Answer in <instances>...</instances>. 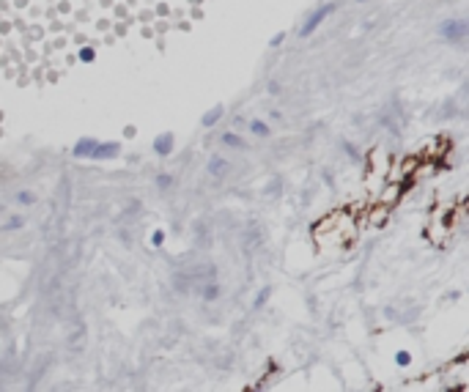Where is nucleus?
<instances>
[{
    "label": "nucleus",
    "instance_id": "5",
    "mask_svg": "<svg viewBox=\"0 0 469 392\" xmlns=\"http://www.w3.org/2000/svg\"><path fill=\"white\" fill-rule=\"evenodd\" d=\"M203 293H206V299H214V297H217V293H220V291H217V285H211V288H206V291H203Z\"/></svg>",
    "mask_w": 469,
    "mask_h": 392
},
{
    "label": "nucleus",
    "instance_id": "3",
    "mask_svg": "<svg viewBox=\"0 0 469 392\" xmlns=\"http://www.w3.org/2000/svg\"><path fill=\"white\" fill-rule=\"evenodd\" d=\"M269 293H272V291H269V288H264V291L258 293V297H256V307H264V302L269 299Z\"/></svg>",
    "mask_w": 469,
    "mask_h": 392
},
{
    "label": "nucleus",
    "instance_id": "6",
    "mask_svg": "<svg viewBox=\"0 0 469 392\" xmlns=\"http://www.w3.org/2000/svg\"><path fill=\"white\" fill-rule=\"evenodd\" d=\"M19 203H33V195L30 192H19Z\"/></svg>",
    "mask_w": 469,
    "mask_h": 392
},
{
    "label": "nucleus",
    "instance_id": "1",
    "mask_svg": "<svg viewBox=\"0 0 469 392\" xmlns=\"http://www.w3.org/2000/svg\"><path fill=\"white\" fill-rule=\"evenodd\" d=\"M211 0H0V71L55 85L118 47L165 44L206 17Z\"/></svg>",
    "mask_w": 469,
    "mask_h": 392
},
{
    "label": "nucleus",
    "instance_id": "4",
    "mask_svg": "<svg viewBox=\"0 0 469 392\" xmlns=\"http://www.w3.org/2000/svg\"><path fill=\"white\" fill-rule=\"evenodd\" d=\"M222 167H225V162H222V159H211V173H220Z\"/></svg>",
    "mask_w": 469,
    "mask_h": 392
},
{
    "label": "nucleus",
    "instance_id": "2",
    "mask_svg": "<svg viewBox=\"0 0 469 392\" xmlns=\"http://www.w3.org/2000/svg\"><path fill=\"white\" fill-rule=\"evenodd\" d=\"M395 362H398V365H403V367H406V365L412 362V357L406 354V351H398V354H395Z\"/></svg>",
    "mask_w": 469,
    "mask_h": 392
}]
</instances>
